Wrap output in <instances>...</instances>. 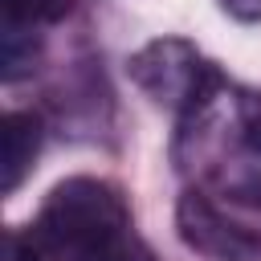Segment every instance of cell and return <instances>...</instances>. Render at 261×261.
I'll return each mask as SVG.
<instances>
[{
    "mask_svg": "<svg viewBox=\"0 0 261 261\" xmlns=\"http://www.w3.org/2000/svg\"><path fill=\"white\" fill-rule=\"evenodd\" d=\"M171 155L192 188L261 212V90L237 86L216 69L192 106L179 110Z\"/></svg>",
    "mask_w": 261,
    "mask_h": 261,
    "instance_id": "obj_1",
    "label": "cell"
},
{
    "mask_svg": "<svg viewBox=\"0 0 261 261\" xmlns=\"http://www.w3.org/2000/svg\"><path fill=\"white\" fill-rule=\"evenodd\" d=\"M45 261H155L130 228L126 196L94 175L61 179L29 224Z\"/></svg>",
    "mask_w": 261,
    "mask_h": 261,
    "instance_id": "obj_2",
    "label": "cell"
},
{
    "mask_svg": "<svg viewBox=\"0 0 261 261\" xmlns=\"http://www.w3.org/2000/svg\"><path fill=\"white\" fill-rule=\"evenodd\" d=\"M212 73L216 65L179 37L151 41L130 57V82L143 94H151L159 106H171L175 114L192 106V98L212 82Z\"/></svg>",
    "mask_w": 261,
    "mask_h": 261,
    "instance_id": "obj_3",
    "label": "cell"
},
{
    "mask_svg": "<svg viewBox=\"0 0 261 261\" xmlns=\"http://www.w3.org/2000/svg\"><path fill=\"white\" fill-rule=\"evenodd\" d=\"M179 241L208 261H261V232L232 220L220 200L200 188H188L175 204Z\"/></svg>",
    "mask_w": 261,
    "mask_h": 261,
    "instance_id": "obj_4",
    "label": "cell"
},
{
    "mask_svg": "<svg viewBox=\"0 0 261 261\" xmlns=\"http://www.w3.org/2000/svg\"><path fill=\"white\" fill-rule=\"evenodd\" d=\"M45 126L33 110H12L4 118V192H16L20 179L29 175L37 151H41Z\"/></svg>",
    "mask_w": 261,
    "mask_h": 261,
    "instance_id": "obj_5",
    "label": "cell"
},
{
    "mask_svg": "<svg viewBox=\"0 0 261 261\" xmlns=\"http://www.w3.org/2000/svg\"><path fill=\"white\" fill-rule=\"evenodd\" d=\"M37 57V37L29 24H4V77L16 82L33 69Z\"/></svg>",
    "mask_w": 261,
    "mask_h": 261,
    "instance_id": "obj_6",
    "label": "cell"
},
{
    "mask_svg": "<svg viewBox=\"0 0 261 261\" xmlns=\"http://www.w3.org/2000/svg\"><path fill=\"white\" fill-rule=\"evenodd\" d=\"M69 8H73V0H4L8 24H29V29L53 24V20L69 16Z\"/></svg>",
    "mask_w": 261,
    "mask_h": 261,
    "instance_id": "obj_7",
    "label": "cell"
},
{
    "mask_svg": "<svg viewBox=\"0 0 261 261\" xmlns=\"http://www.w3.org/2000/svg\"><path fill=\"white\" fill-rule=\"evenodd\" d=\"M220 4L241 20H261V0H220Z\"/></svg>",
    "mask_w": 261,
    "mask_h": 261,
    "instance_id": "obj_8",
    "label": "cell"
}]
</instances>
